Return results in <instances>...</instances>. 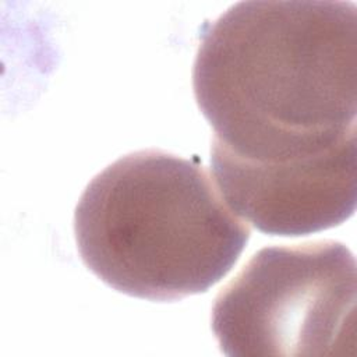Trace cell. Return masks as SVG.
<instances>
[{
	"instance_id": "1",
	"label": "cell",
	"mask_w": 357,
	"mask_h": 357,
	"mask_svg": "<svg viewBox=\"0 0 357 357\" xmlns=\"http://www.w3.org/2000/svg\"><path fill=\"white\" fill-rule=\"evenodd\" d=\"M351 1H241L201 32L194 95L211 162L318 165L356 156Z\"/></svg>"
},
{
	"instance_id": "2",
	"label": "cell",
	"mask_w": 357,
	"mask_h": 357,
	"mask_svg": "<svg viewBox=\"0 0 357 357\" xmlns=\"http://www.w3.org/2000/svg\"><path fill=\"white\" fill-rule=\"evenodd\" d=\"M74 234L84 264L107 286L173 301L223 279L250 229L202 165L151 149L92 178L75 208Z\"/></svg>"
},
{
	"instance_id": "3",
	"label": "cell",
	"mask_w": 357,
	"mask_h": 357,
	"mask_svg": "<svg viewBox=\"0 0 357 357\" xmlns=\"http://www.w3.org/2000/svg\"><path fill=\"white\" fill-rule=\"evenodd\" d=\"M356 291L339 241L265 247L215 298L212 331L230 357L354 356Z\"/></svg>"
}]
</instances>
